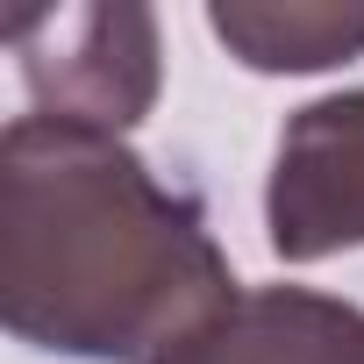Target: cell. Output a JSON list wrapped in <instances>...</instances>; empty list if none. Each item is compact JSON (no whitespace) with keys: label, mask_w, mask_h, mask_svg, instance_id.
Segmentation results:
<instances>
[{"label":"cell","mask_w":364,"mask_h":364,"mask_svg":"<svg viewBox=\"0 0 364 364\" xmlns=\"http://www.w3.org/2000/svg\"><path fill=\"white\" fill-rule=\"evenodd\" d=\"M193 186L107 129L15 114L0 136V321L79 364H164L236 300Z\"/></svg>","instance_id":"obj_1"},{"label":"cell","mask_w":364,"mask_h":364,"mask_svg":"<svg viewBox=\"0 0 364 364\" xmlns=\"http://www.w3.org/2000/svg\"><path fill=\"white\" fill-rule=\"evenodd\" d=\"M8 50L36 114L129 136L164 86L157 15L136 0H72V8H22L8 22Z\"/></svg>","instance_id":"obj_2"},{"label":"cell","mask_w":364,"mask_h":364,"mask_svg":"<svg viewBox=\"0 0 364 364\" xmlns=\"http://www.w3.org/2000/svg\"><path fill=\"white\" fill-rule=\"evenodd\" d=\"M264 236L286 264L364 250V86L286 114L264 171Z\"/></svg>","instance_id":"obj_3"},{"label":"cell","mask_w":364,"mask_h":364,"mask_svg":"<svg viewBox=\"0 0 364 364\" xmlns=\"http://www.w3.org/2000/svg\"><path fill=\"white\" fill-rule=\"evenodd\" d=\"M164 364H364V307L314 286H243Z\"/></svg>","instance_id":"obj_4"},{"label":"cell","mask_w":364,"mask_h":364,"mask_svg":"<svg viewBox=\"0 0 364 364\" xmlns=\"http://www.w3.org/2000/svg\"><path fill=\"white\" fill-rule=\"evenodd\" d=\"M215 43L264 79H307L364 58V0H215Z\"/></svg>","instance_id":"obj_5"}]
</instances>
